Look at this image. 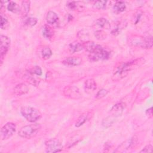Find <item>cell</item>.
<instances>
[{
    "label": "cell",
    "instance_id": "cell-37",
    "mask_svg": "<svg viewBox=\"0 0 153 153\" xmlns=\"http://www.w3.org/2000/svg\"><path fill=\"white\" fill-rule=\"evenodd\" d=\"M121 31V29L119 27H117L116 28H114L112 31H111V34L114 35V36H117L118 35Z\"/></svg>",
    "mask_w": 153,
    "mask_h": 153
},
{
    "label": "cell",
    "instance_id": "cell-12",
    "mask_svg": "<svg viewBox=\"0 0 153 153\" xmlns=\"http://www.w3.org/2000/svg\"><path fill=\"white\" fill-rule=\"evenodd\" d=\"M82 59L79 56L69 57L65 59L62 63L68 66H75L80 65L82 63Z\"/></svg>",
    "mask_w": 153,
    "mask_h": 153
},
{
    "label": "cell",
    "instance_id": "cell-26",
    "mask_svg": "<svg viewBox=\"0 0 153 153\" xmlns=\"http://www.w3.org/2000/svg\"><path fill=\"white\" fill-rule=\"evenodd\" d=\"M77 37L82 42H85L88 41L89 32L87 29H82L77 33Z\"/></svg>",
    "mask_w": 153,
    "mask_h": 153
},
{
    "label": "cell",
    "instance_id": "cell-4",
    "mask_svg": "<svg viewBox=\"0 0 153 153\" xmlns=\"http://www.w3.org/2000/svg\"><path fill=\"white\" fill-rule=\"evenodd\" d=\"M111 57V52L99 44L96 51L88 55V59L92 62L107 60Z\"/></svg>",
    "mask_w": 153,
    "mask_h": 153
},
{
    "label": "cell",
    "instance_id": "cell-1",
    "mask_svg": "<svg viewBox=\"0 0 153 153\" xmlns=\"http://www.w3.org/2000/svg\"><path fill=\"white\" fill-rule=\"evenodd\" d=\"M143 58L136 59L126 62H121L117 65L113 71L112 79L114 81H118L125 78L128 72L136 66H139L145 63Z\"/></svg>",
    "mask_w": 153,
    "mask_h": 153
},
{
    "label": "cell",
    "instance_id": "cell-35",
    "mask_svg": "<svg viewBox=\"0 0 153 153\" xmlns=\"http://www.w3.org/2000/svg\"><path fill=\"white\" fill-rule=\"evenodd\" d=\"M29 72L33 74V75H36L38 76H40L42 74V70H41V68L38 66H34L31 70L29 71Z\"/></svg>",
    "mask_w": 153,
    "mask_h": 153
},
{
    "label": "cell",
    "instance_id": "cell-29",
    "mask_svg": "<svg viewBox=\"0 0 153 153\" xmlns=\"http://www.w3.org/2000/svg\"><path fill=\"white\" fill-rule=\"evenodd\" d=\"M107 3L106 1H97L94 2L93 7L97 10H104L106 7Z\"/></svg>",
    "mask_w": 153,
    "mask_h": 153
},
{
    "label": "cell",
    "instance_id": "cell-17",
    "mask_svg": "<svg viewBox=\"0 0 153 153\" xmlns=\"http://www.w3.org/2000/svg\"><path fill=\"white\" fill-rule=\"evenodd\" d=\"M84 49V45L82 43L74 41L69 45V50L71 53L78 52Z\"/></svg>",
    "mask_w": 153,
    "mask_h": 153
},
{
    "label": "cell",
    "instance_id": "cell-9",
    "mask_svg": "<svg viewBox=\"0 0 153 153\" xmlns=\"http://www.w3.org/2000/svg\"><path fill=\"white\" fill-rule=\"evenodd\" d=\"M0 40H1V65L3 62V59L7 53L10 46V39L5 35H1L0 36Z\"/></svg>",
    "mask_w": 153,
    "mask_h": 153
},
{
    "label": "cell",
    "instance_id": "cell-21",
    "mask_svg": "<svg viewBox=\"0 0 153 153\" xmlns=\"http://www.w3.org/2000/svg\"><path fill=\"white\" fill-rule=\"evenodd\" d=\"M30 1H23L21 5V14L23 17H25L29 13L30 10Z\"/></svg>",
    "mask_w": 153,
    "mask_h": 153
},
{
    "label": "cell",
    "instance_id": "cell-23",
    "mask_svg": "<svg viewBox=\"0 0 153 153\" xmlns=\"http://www.w3.org/2000/svg\"><path fill=\"white\" fill-rule=\"evenodd\" d=\"M126 8V4L123 1H117L113 6L114 11L117 13H120L125 10Z\"/></svg>",
    "mask_w": 153,
    "mask_h": 153
},
{
    "label": "cell",
    "instance_id": "cell-24",
    "mask_svg": "<svg viewBox=\"0 0 153 153\" xmlns=\"http://www.w3.org/2000/svg\"><path fill=\"white\" fill-rule=\"evenodd\" d=\"M67 6L70 10L74 11H81L84 9L82 4H80L79 2L71 1L67 4Z\"/></svg>",
    "mask_w": 153,
    "mask_h": 153
},
{
    "label": "cell",
    "instance_id": "cell-28",
    "mask_svg": "<svg viewBox=\"0 0 153 153\" xmlns=\"http://www.w3.org/2000/svg\"><path fill=\"white\" fill-rule=\"evenodd\" d=\"M41 57L44 60H47L50 58L52 55V51L48 46H45L41 50Z\"/></svg>",
    "mask_w": 153,
    "mask_h": 153
},
{
    "label": "cell",
    "instance_id": "cell-18",
    "mask_svg": "<svg viewBox=\"0 0 153 153\" xmlns=\"http://www.w3.org/2000/svg\"><path fill=\"white\" fill-rule=\"evenodd\" d=\"M90 112H85L84 113H82L79 115V117L78 118L76 123H75V127H79L81 126H82L85 122H87V120L89 119V115H90Z\"/></svg>",
    "mask_w": 153,
    "mask_h": 153
},
{
    "label": "cell",
    "instance_id": "cell-5",
    "mask_svg": "<svg viewBox=\"0 0 153 153\" xmlns=\"http://www.w3.org/2000/svg\"><path fill=\"white\" fill-rule=\"evenodd\" d=\"M131 44L133 45L140 46L143 48H151L152 46V37L150 35L146 37L139 36L135 38L132 40Z\"/></svg>",
    "mask_w": 153,
    "mask_h": 153
},
{
    "label": "cell",
    "instance_id": "cell-7",
    "mask_svg": "<svg viewBox=\"0 0 153 153\" xmlns=\"http://www.w3.org/2000/svg\"><path fill=\"white\" fill-rule=\"evenodd\" d=\"M16 126L13 123H7L1 130V138L2 140H6L10 138L16 132Z\"/></svg>",
    "mask_w": 153,
    "mask_h": 153
},
{
    "label": "cell",
    "instance_id": "cell-3",
    "mask_svg": "<svg viewBox=\"0 0 153 153\" xmlns=\"http://www.w3.org/2000/svg\"><path fill=\"white\" fill-rule=\"evenodd\" d=\"M21 114L27 121L35 123L41 117V113L37 109L30 106H24L21 108Z\"/></svg>",
    "mask_w": 153,
    "mask_h": 153
},
{
    "label": "cell",
    "instance_id": "cell-36",
    "mask_svg": "<svg viewBox=\"0 0 153 153\" xmlns=\"http://www.w3.org/2000/svg\"><path fill=\"white\" fill-rule=\"evenodd\" d=\"M152 146L151 144L147 145L145 146L140 151V152H151L152 151Z\"/></svg>",
    "mask_w": 153,
    "mask_h": 153
},
{
    "label": "cell",
    "instance_id": "cell-6",
    "mask_svg": "<svg viewBox=\"0 0 153 153\" xmlns=\"http://www.w3.org/2000/svg\"><path fill=\"white\" fill-rule=\"evenodd\" d=\"M46 152H57L62 150L63 146L60 142L55 138L47 140L45 142Z\"/></svg>",
    "mask_w": 153,
    "mask_h": 153
},
{
    "label": "cell",
    "instance_id": "cell-27",
    "mask_svg": "<svg viewBox=\"0 0 153 153\" xmlns=\"http://www.w3.org/2000/svg\"><path fill=\"white\" fill-rule=\"evenodd\" d=\"M33 74H31L29 71L28 72V74H26L24 75V78H25L26 81L30 83V84L34 85V86H37L39 84V81H38L33 76Z\"/></svg>",
    "mask_w": 153,
    "mask_h": 153
},
{
    "label": "cell",
    "instance_id": "cell-19",
    "mask_svg": "<svg viewBox=\"0 0 153 153\" xmlns=\"http://www.w3.org/2000/svg\"><path fill=\"white\" fill-rule=\"evenodd\" d=\"M84 88L87 91L92 92L96 89V82L93 78L87 79L84 83Z\"/></svg>",
    "mask_w": 153,
    "mask_h": 153
},
{
    "label": "cell",
    "instance_id": "cell-2",
    "mask_svg": "<svg viewBox=\"0 0 153 153\" xmlns=\"http://www.w3.org/2000/svg\"><path fill=\"white\" fill-rule=\"evenodd\" d=\"M41 128V125L35 123L22 127L19 131V136L25 139H30L37 134Z\"/></svg>",
    "mask_w": 153,
    "mask_h": 153
},
{
    "label": "cell",
    "instance_id": "cell-8",
    "mask_svg": "<svg viewBox=\"0 0 153 153\" xmlns=\"http://www.w3.org/2000/svg\"><path fill=\"white\" fill-rule=\"evenodd\" d=\"M63 93L66 97L71 99H78L81 96L79 88L75 85L66 86L63 88Z\"/></svg>",
    "mask_w": 153,
    "mask_h": 153
},
{
    "label": "cell",
    "instance_id": "cell-31",
    "mask_svg": "<svg viewBox=\"0 0 153 153\" xmlns=\"http://www.w3.org/2000/svg\"><path fill=\"white\" fill-rule=\"evenodd\" d=\"M95 37L99 40H103L106 39V34L103 30H96L94 32Z\"/></svg>",
    "mask_w": 153,
    "mask_h": 153
},
{
    "label": "cell",
    "instance_id": "cell-22",
    "mask_svg": "<svg viewBox=\"0 0 153 153\" xmlns=\"http://www.w3.org/2000/svg\"><path fill=\"white\" fill-rule=\"evenodd\" d=\"M7 9L14 13L19 14L21 13V8L19 5L13 1H9L7 5Z\"/></svg>",
    "mask_w": 153,
    "mask_h": 153
},
{
    "label": "cell",
    "instance_id": "cell-38",
    "mask_svg": "<svg viewBox=\"0 0 153 153\" xmlns=\"http://www.w3.org/2000/svg\"><path fill=\"white\" fill-rule=\"evenodd\" d=\"M152 108H150L148 109L146 111V114L148 116V118H151L152 117Z\"/></svg>",
    "mask_w": 153,
    "mask_h": 153
},
{
    "label": "cell",
    "instance_id": "cell-13",
    "mask_svg": "<svg viewBox=\"0 0 153 153\" xmlns=\"http://www.w3.org/2000/svg\"><path fill=\"white\" fill-rule=\"evenodd\" d=\"M124 108V104L122 102H118L115 104L111 108L110 111L111 115L117 118L121 115Z\"/></svg>",
    "mask_w": 153,
    "mask_h": 153
},
{
    "label": "cell",
    "instance_id": "cell-25",
    "mask_svg": "<svg viewBox=\"0 0 153 153\" xmlns=\"http://www.w3.org/2000/svg\"><path fill=\"white\" fill-rule=\"evenodd\" d=\"M116 118H117L115 117L114 116H113L112 115H109L103 120V121L102 122V124L103 127L108 128L113 124V123L115 122Z\"/></svg>",
    "mask_w": 153,
    "mask_h": 153
},
{
    "label": "cell",
    "instance_id": "cell-15",
    "mask_svg": "<svg viewBox=\"0 0 153 153\" xmlns=\"http://www.w3.org/2000/svg\"><path fill=\"white\" fill-rule=\"evenodd\" d=\"M46 21L47 23H48L49 25H53L56 24L58 22L59 17L55 12L53 11H50L47 14Z\"/></svg>",
    "mask_w": 153,
    "mask_h": 153
},
{
    "label": "cell",
    "instance_id": "cell-32",
    "mask_svg": "<svg viewBox=\"0 0 153 153\" xmlns=\"http://www.w3.org/2000/svg\"><path fill=\"white\" fill-rule=\"evenodd\" d=\"M142 14H143V13L140 10H138L134 13V14L133 15V23L134 25H136L139 23V22L140 20Z\"/></svg>",
    "mask_w": 153,
    "mask_h": 153
},
{
    "label": "cell",
    "instance_id": "cell-10",
    "mask_svg": "<svg viewBox=\"0 0 153 153\" xmlns=\"http://www.w3.org/2000/svg\"><path fill=\"white\" fill-rule=\"evenodd\" d=\"M137 137L136 136H133L130 139H127V140L123 142L121 145H120L117 148V149L115 151V152H124L126 150H128L131 148L134 147L137 144Z\"/></svg>",
    "mask_w": 153,
    "mask_h": 153
},
{
    "label": "cell",
    "instance_id": "cell-34",
    "mask_svg": "<svg viewBox=\"0 0 153 153\" xmlns=\"http://www.w3.org/2000/svg\"><path fill=\"white\" fill-rule=\"evenodd\" d=\"M108 93V91L105 88H102L100 90H99L98 91V92L96 93V99H100L103 97H104L105 96H106L107 95Z\"/></svg>",
    "mask_w": 153,
    "mask_h": 153
},
{
    "label": "cell",
    "instance_id": "cell-16",
    "mask_svg": "<svg viewBox=\"0 0 153 153\" xmlns=\"http://www.w3.org/2000/svg\"><path fill=\"white\" fill-rule=\"evenodd\" d=\"M54 30L53 29V28L47 25H45L42 29V35L44 38H45L46 39H50L51 38H52V37L54 35Z\"/></svg>",
    "mask_w": 153,
    "mask_h": 153
},
{
    "label": "cell",
    "instance_id": "cell-33",
    "mask_svg": "<svg viewBox=\"0 0 153 153\" xmlns=\"http://www.w3.org/2000/svg\"><path fill=\"white\" fill-rule=\"evenodd\" d=\"M9 26V23L7 19L2 14L1 15V28L2 29H6Z\"/></svg>",
    "mask_w": 153,
    "mask_h": 153
},
{
    "label": "cell",
    "instance_id": "cell-11",
    "mask_svg": "<svg viewBox=\"0 0 153 153\" xmlns=\"http://www.w3.org/2000/svg\"><path fill=\"white\" fill-rule=\"evenodd\" d=\"M92 27L96 30H103V29H109L111 27V24L109 21L105 18H99L97 19L93 24Z\"/></svg>",
    "mask_w": 153,
    "mask_h": 153
},
{
    "label": "cell",
    "instance_id": "cell-30",
    "mask_svg": "<svg viewBox=\"0 0 153 153\" xmlns=\"http://www.w3.org/2000/svg\"><path fill=\"white\" fill-rule=\"evenodd\" d=\"M38 20L35 17H28L24 21V24L29 27H33L37 23Z\"/></svg>",
    "mask_w": 153,
    "mask_h": 153
},
{
    "label": "cell",
    "instance_id": "cell-20",
    "mask_svg": "<svg viewBox=\"0 0 153 153\" xmlns=\"http://www.w3.org/2000/svg\"><path fill=\"white\" fill-rule=\"evenodd\" d=\"M84 45V49H85L86 51L89 52L90 53H92L96 51L99 44L94 43L93 41H87L85 42H82Z\"/></svg>",
    "mask_w": 153,
    "mask_h": 153
},
{
    "label": "cell",
    "instance_id": "cell-14",
    "mask_svg": "<svg viewBox=\"0 0 153 153\" xmlns=\"http://www.w3.org/2000/svg\"><path fill=\"white\" fill-rule=\"evenodd\" d=\"M13 91L16 95L22 96L26 94L29 91V88L25 84L20 83L14 88Z\"/></svg>",
    "mask_w": 153,
    "mask_h": 153
}]
</instances>
